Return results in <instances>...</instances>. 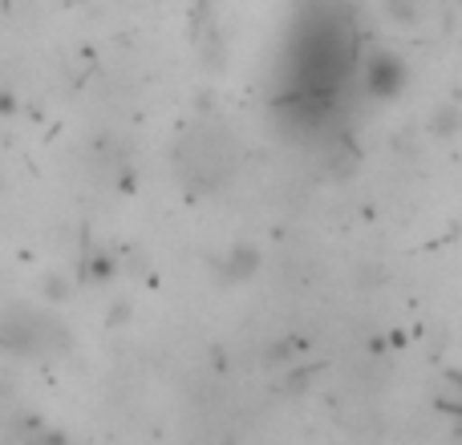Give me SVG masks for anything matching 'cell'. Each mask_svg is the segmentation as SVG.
Listing matches in <instances>:
<instances>
[{
    "instance_id": "obj_5",
    "label": "cell",
    "mask_w": 462,
    "mask_h": 445,
    "mask_svg": "<svg viewBox=\"0 0 462 445\" xmlns=\"http://www.w3.org/2000/svg\"><path fill=\"white\" fill-rule=\"evenodd\" d=\"M426 5L430 0H385V16L393 24H402V29H414V24H422Z\"/></svg>"
},
{
    "instance_id": "obj_3",
    "label": "cell",
    "mask_w": 462,
    "mask_h": 445,
    "mask_svg": "<svg viewBox=\"0 0 462 445\" xmlns=\"http://www.w3.org/2000/svg\"><path fill=\"white\" fill-rule=\"evenodd\" d=\"M353 86H357V94L365 97V102H374V105L398 102V97L406 94V86H410V65H406V57L393 53V49H385V45L369 49V53L357 57V73H353Z\"/></svg>"
},
{
    "instance_id": "obj_1",
    "label": "cell",
    "mask_w": 462,
    "mask_h": 445,
    "mask_svg": "<svg viewBox=\"0 0 462 445\" xmlns=\"http://www.w3.org/2000/svg\"><path fill=\"white\" fill-rule=\"evenodd\" d=\"M175 162H179V175L187 178V186H195V191H216L231 175V167L239 162V146L224 126L203 122V126H191L183 134Z\"/></svg>"
},
{
    "instance_id": "obj_6",
    "label": "cell",
    "mask_w": 462,
    "mask_h": 445,
    "mask_svg": "<svg viewBox=\"0 0 462 445\" xmlns=\"http://www.w3.org/2000/svg\"><path fill=\"white\" fill-rule=\"evenodd\" d=\"M462 130V110L455 102H447V105H439V110L430 114V134H439V138H455Z\"/></svg>"
},
{
    "instance_id": "obj_4",
    "label": "cell",
    "mask_w": 462,
    "mask_h": 445,
    "mask_svg": "<svg viewBox=\"0 0 462 445\" xmlns=\"http://www.w3.org/2000/svg\"><path fill=\"white\" fill-rule=\"evenodd\" d=\"M260 268H263V255L255 251L252 243L227 247V251L216 259V276L224 279V284H247V279H252Z\"/></svg>"
},
{
    "instance_id": "obj_2",
    "label": "cell",
    "mask_w": 462,
    "mask_h": 445,
    "mask_svg": "<svg viewBox=\"0 0 462 445\" xmlns=\"http://www.w3.org/2000/svg\"><path fill=\"white\" fill-rule=\"evenodd\" d=\"M0 349L16 357H49L65 349V324L45 308L32 304H8L0 308Z\"/></svg>"
}]
</instances>
